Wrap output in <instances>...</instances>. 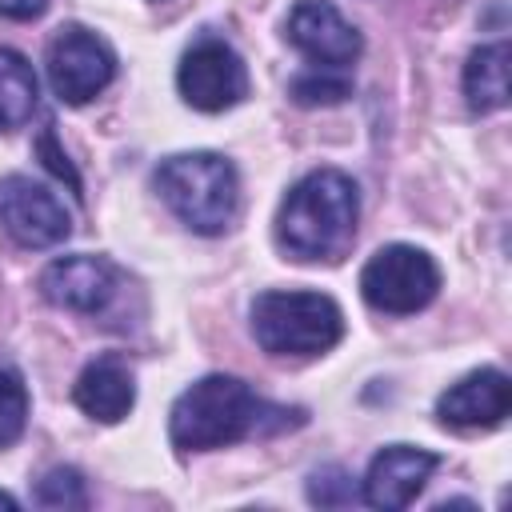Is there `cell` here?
I'll use <instances>...</instances> for the list:
<instances>
[{
	"instance_id": "cell-1",
	"label": "cell",
	"mask_w": 512,
	"mask_h": 512,
	"mask_svg": "<svg viewBox=\"0 0 512 512\" xmlns=\"http://www.w3.org/2000/svg\"><path fill=\"white\" fill-rule=\"evenodd\" d=\"M296 424H304L300 408L268 404L244 380L216 372L176 396L168 416V436L180 452H212V448H228L248 436L284 432Z\"/></svg>"
},
{
	"instance_id": "cell-2",
	"label": "cell",
	"mask_w": 512,
	"mask_h": 512,
	"mask_svg": "<svg viewBox=\"0 0 512 512\" xmlns=\"http://www.w3.org/2000/svg\"><path fill=\"white\" fill-rule=\"evenodd\" d=\"M360 196L352 176L316 168L300 176L276 212V244L292 260H336L356 236Z\"/></svg>"
},
{
	"instance_id": "cell-3",
	"label": "cell",
	"mask_w": 512,
	"mask_h": 512,
	"mask_svg": "<svg viewBox=\"0 0 512 512\" xmlns=\"http://www.w3.org/2000/svg\"><path fill=\"white\" fill-rule=\"evenodd\" d=\"M156 192L164 204L200 236H216L232 224L240 180L236 168L216 152H180L160 160L156 168Z\"/></svg>"
},
{
	"instance_id": "cell-4",
	"label": "cell",
	"mask_w": 512,
	"mask_h": 512,
	"mask_svg": "<svg viewBox=\"0 0 512 512\" xmlns=\"http://www.w3.org/2000/svg\"><path fill=\"white\" fill-rule=\"evenodd\" d=\"M252 336L268 356H320L340 344L344 312L324 292H260Z\"/></svg>"
},
{
	"instance_id": "cell-5",
	"label": "cell",
	"mask_w": 512,
	"mask_h": 512,
	"mask_svg": "<svg viewBox=\"0 0 512 512\" xmlns=\"http://www.w3.org/2000/svg\"><path fill=\"white\" fill-rule=\"evenodd\" d=\"M440 292V268L424 248L412 244H388L372 252V260L360 272V296L388 316L420 312Z\"/></svg>"
},
{
	"instance_id": "cell-6",
	"label": "cell",
	"mask_w": 512,
	"mask_h": 512,
	"mask_svg": "<svg viewBox=\"0 0 512 512\" xmlns=\"http://www.w3.org/2000/svg\"><path fill=\"white\" fill-rule=\"evenodd\" d=\"M116 76L112 48L84 24H64L48 44V80L64 104H88Z\"/></svg>"
},
{
	"instance_id": "cell-7",
	"label": "cell",
	"mask_w": 512,
	"mask_h": 512,
	"mask_svg": "<svg viewBox=\"0 0 512 512\" xmlns=\"http://www.w3.org/2000/svg\"><path fill=\"white\" fill-rule=\"evenodd\" d=\"M180 96L200 112H224L248 96V68L240 52L216 36L196 40L176 68Z\"/></svg>"
},
{
	"instance_id": "cell-8",
	"label": "cell",
	"mask_w": 512,
	"mask_h": 512,
	"mask_svg": "<svg viewBox=\"0 0 512 512\" xmlns=\"http://www.w3.org/2000/svg\"><path fill=\"white\" fill-rule=\"evenodd\" d=\"M0 224L24 248H56L72 232V216L60 196L20 172L0 180Z\"/></svg>"
},
{
	"instance_id": "cell-9",
	"label": "cell",
	"mask_w": 512,
	"mask_h": 512,
	"mask_svg": "<svg viewBox=\"0 0 512 512\" xmlns=\"http://www.w3.org/2000/svg\"><path fill=\"white\" fill-rule=\"evenodd\" d=\"M288 40L320 68H344L360 56V32L328 0H296L288 12Z\"/></svg>"
},
{
	"instance_id": "cell-10",
	"label": "cell",
	"mask_w": 512,
	"mask_h": 512,
	"mask_svg": "<svg viewBox=\"0 0 512 512\" xmlns=\"http://www.w3.org/2000/svg\"><path fill=\"white\" fill-rule=\"evenodd\" d=\"M440 468V456L428 448H412V444H388L372 456L368 476H364V500L372 508L396 512L408 508L420 488L428 484V476Z\"/></svg>"
},
{
	"instance_id": "cell-11",
	"label": "cell",
	"mask_w": 512,
	"mask_h": 512,
	"mask_svg": "<svg viewBox=\"0 0 512 512\" xmlns=\"http://www.w3.org/2000/svg\"><path fill=\"white\" fill-rule=\"evenodd\" d=\"M40 296L72 312H104L116 296V268L104 256H60L40 272Z\"/></svg>"
},
{
	"instance_id": "cell-12",
	"label": "cell",
	"mask_w": 512,
	"mask_h": 512,
	"mask_svg": "<svg viewBox=\"0 0 512 512\" xmlns=\"http://www.w3.org/2000/svg\"><path fill=\"white\" fill-rule=\"evenodd\" d=\"M508 408H512V384L500 368L468 372L436 400V416L452 428H496L508 416Z\"/></svg>"
},
{
	"instance_id": "cell-13",
	"label": "cell",
	"mask_w": 512,
	"mask_h": 512,
	"mask_svg": "<svg viewBox=\"0 0 512 512\" xmlns=\"http://www.w3.org/2000/svg\"><path fill=\"white\" fill-rule=\"evenodd\" d=\"M72 400L84 416H92L100 424L124 420L136 404V380H132L128 360L120 352H104V356L88 360L72 384Z\"/></svg>"
},
{
	"instance_id": "cell-14",
	"label": "cell",
	"mask_w": 512,
	"mask_h": 512,
	"mask_svg": "<svg viewBox=\"0 0 512 512\" xmlns=\"http://www.w3.org/2000/svg\"><path fill=\"white\" fill-rule=\"evenodd\" d=\"M464 96L472 112H496L508 104V40L480 44L464 64Z\"/></svg>"
},
{
	"instance_id": "cell-15",
	"label": "cell",
	"mask_w": 512,
	"mask_h": 512,
	"mask_svg": "<svg viewBox=\"0 0 512 512\" xmlns=\"http://www.w3.org/2000/svg\"><path fill=\"white\" fill-rule=\"evenodd\" d=\"M36 96L40 84L32 64L20 52L0 48V128H20L36 112Z\"/></svg>"
},
{
	"instance_id": "cell-16",
	"label": "cell",
	"mask_w": 512,
	"mask_h": 512,
	"mask_svg": "<svg viewBox=\"0 0 512 512\" xmlns=\"http://www.w3.org/2000/svg\"><path fill=\"white\" fill-rule=\"evenodd\" d=\"M28 424V388H24V376L20 368L4 364L0 360V448L20 440Z\"/></svg>"
},
{
	"instance_id": "cell-17",
	"label": "cell",
	"mask_w": 512,
	"mask_h": 512,
	"mask_svg": "<svg viewBox=\"0 0 512 512\" xmlns=\"http://www.w3.org/2000/svg\"><path fill=\"white\" fill-rule=\"evenodd\" d=\"M292 100L304 104V108H316V104H340L352 96V80L348 76H336L328 68H312V72H300L292 80Z\"/></svg>"
},
{
	"instance_id": "cell-18",
	"label": "cell",
	"mask_w": 512,
	"mask_h": 512,
	"mask_svg": "<svg viewBox=\"0 0 512 512\" xmlns=\"http://www.w3.org/2000/svg\"><path fill=\"white\" fill-rule=\"evenodd\" d=\"M36 504L44 508H84L88 492H84V476L76 468H52L40 476L36 484Z\"/></svg>"
},
{
	"instance_id": "cell-19",
	"label": "cell",
	"mask_w": 512,
	"mask_h": 512,
	"mask_svg": "<svg viewBox=\"0 0 512 512\" xmlns=\"http://www.w3.org/2000/svg\"><path fill=\"white\" fill-rule=\"evenodd\" d=\"M36 156L44 160V168H48L52 176H60V180H68V188H72V192H80V176H76V168H72V160L64 156V148L56 144V132H52V124H44V132L36 136Z\"/></svg>"
},
{
	"instance_id": "cell-20",
	"label": "cell",
	"mask_w": 512,
	"mask_h": 512,
	"mask_svg": "<svg viewBox=\"0 0 512 512\" xmlns=\"http://www.w3.org/2000/svg\"><path fill=\"white\" fill-rule=\"evenodd\" d=\"M308 496H312L316 504H344V500H356V488H352L348 472L328 468V472H316V476H312Z\"/></svg>"
},
{
	"instance_id": "cell-21",
	"label": "cell",
	"mask_w": 512,
	"mask_h": 512,
	"mask_svg": "<svg viewBox=\"0 0 512 512\" xmlns=\"http://www.w3.org/2000/svg\"><path fill=\"white\" fill-rule=\"evenodd\" d=\"M48 8V0H0V16H12V20H32Z\"/></svg>"
},
{
	"instance_id": "cell-22",
	"label": "cell",
	"mask_w": 512,
	"mask_h": 512,
	"mask_svg": "<svg viewBox=\"0 0 512 512\" xmlns=\"http://www.w3.org/2000/svg\"><path fill=\"white\" fill-rule=\"evenodd\" d=\"M0 508H16V500H12L8 492H0Z\"/></svg>"
}]
</instances>
